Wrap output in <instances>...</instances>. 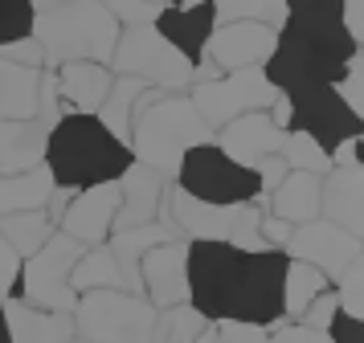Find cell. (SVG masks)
<instances>
[{
  "label": "cell",
  "mask_w": 364,
  "mask_h": 343,
  "mask_svg": "<svg viewBox=\"0 0 364 343\" xmlns=\"http://www.w3.org/2000/svg\"><path fill=\"white\" fill-rule=\"evenodd\" d=\"M99 4L119 21V29H127V25H151L160 16V9L148 4V0H99Z\"/></svg>",
  "instance_id": "cell-38"
},
{
  "label": "cell",
  "mask_w": 364,
  "mask_h": 343,
  "mask_svg": "<svg viewBox=\"0 0 364 343\" xmlns=\"http://www.w3.org/2000/svg\"><path fill=\"white\" fill-rule=\"evenodd\" d=\"M70 286L74 294H86V290H123V294H139V266L123 261L111 249V245H90L82 249V258L70 274Z\"/></svg>",
  "instance_id": "cell-21"
},
{
  "label": "cell",
  "mask_w": 364,
  "mask_h": 343,
  "mask_svg": "<svg viewBox=\"0 0 364 343\" xmlns=\"http://www.w3.org/2000/svg\"><path fill=\"white\" fill-rule=\"evenodd\" d=\"M282 254L291 261H307L328 282H336L352 261L364 258V237H352V233H344V229L331 225V221H307V225L291 229Z\"/></svg>",
  "instance_id": "cell-13"
},
{
  "label": "cell",
  "mask_w": 364,
  "mask_h": 343,
  "mask_svg": "<svg viewBox=\"0 0 364 343\" xmlns=\"http://www.w3.org/2000/svg\"><path fill=\"white\" fill-rule=\"evenodd\" d=\"M360 53L340 25V0H307L287 13L262 74L279 94L331 86L344 65Z\"/></svg>",
  "instance_id": "cell-1"
},
{
  "label": "cell",
  "mask_w": 364,
  "mask_h": 343,
  "mask_svg": "<svg viewBox=\"0 0 364 343\" xmlns=\"http://www.w3.org/2000/svg\"><path fill=\"white\" fill-rule=\"evenodd\" d=\"M319 184H323V176H311V172H287L279 188L266 196V212L279 217V221H287V225L319 221Z\"/></svg>",
  "instance_id": "cell-24"
},
{
  "label": "cell",
  "mask_w": 364,
  "mask_h": 343,
  "mask_svg": "<svg viewBox=\"0 0 364 343\" xmlns=\"http://www.w3.org/2000/svg\"><path fill=\"white\" fill-rule=\"evenodd\" d=\"M340 25L364 49V0H340Z\"/></svg>",
  "instance_id": "cell-44"
},
{
  "label": "cell",
  "mask_w": 364,
  "mask_h": 343,
  "mask_svg": "<svg viewBox=\"0 0 364 343\" xmlns=\"http://www.w3.org/2000/svg\"><path fill=\"white\" fill-rule=\"evenodd\" d=\"M53 233V221L46 217V209H29V212H13V217H0V237L13 245V254L21 261L33 258L41 245L50 241Z\"/></svg>",
  "instance_id": "cell-30"
},
{
  "label": "cell",
  "mask_w": 364,
  "mask_h": 343,
  "mask_svg": "<svg viewBox=\"0 0 364 343\" xmlns=\"http://www.w3.org/2000/svg\"><path fill=\"white\" fill-rule=\"evenodd\" d=\"M139 294L151 303V310L188 303V241L184 237L156 245L139 258Z\"/></svg>",
  "instance_id": "cell-15"
},
{
  "label": "cell",
  "mask_w": 364,
  "mask_h": 343,
  "mask_svg": "<svg viewBox=\"0 0 364 343\" xmlns=\"http://www.w3.org/2000/svg\"><path fill=\"white\" fill-rule=\"evenodd\" d=\"M270 343H331L328 331H311L303 323H279L270 327Z\"/></svg>",
  "instance_id": "cell-43"
},
{
  "label": "cell",
  "mask_w": 364,
  "mask_h": 343,
  "mask_svg": "<svg viewBox=\"0 0 364 343\" xmlns=\"http://www.w3.org/2000/svg\"><path fill=\"white\" fill-rule=\"evenodd\" d=\"M172 4H181V9H188V4H209V0H172Z\"/></svg>",
  "instance_id": "cell-50"
},
{
  "label": "cell",
  "mask_w": 364,
  "mask_h": 343,
  "mask_svg": "<svg viewBox=\"0 0 364 343\" xmlns=\"http://www.w3.org/2000/svg\"><path fill=\"white\" fill-rule=\"evenodd\" d=\"M148 4H156V9H168V4H172V0H148Z\"/></svg>",
  "instance_id": "cell-52"
},
{
  "label": "cell",
  "mask_w": 364,
  "mask_h": 343,
  "mask_svg": "<svg viewBox=\"0 0 364 343\" xmlns=\"http://www.w3.org/2000/svg\"><path fill=\"white\" fill-rule=\"evenodd\" d=\"M0 343H13V339H9V323H4V310H0Z\"/></svg>",
  "instance_id": "cell-49"
},
{
  "label": "cell",
  "mask_w": 364,
  "mask_h": 343,
  "mask_svg": "<svg viewBox=\"0 0 364 343\" xmlns=\"http://www.w3.org/2000/svg\"><path fill=\"white\" fill-rule=\"evenodd\" d=\"M274 86L266 82L262 70H233V74H217L209 82H193L188 86V102L197 107V114L205 119V127L221 131L225 123L242 119V114L266 111L274 102Z\"/></svg>",
  "instance_id": "cell-11"
},
{
  "label": "cell",
  "mask_w": 364,
  "mask_h": 343,
  "mask_svg": "<svg viewBox=\"0 0 364 343\" xmlns=\"http://www.w3.org/2000/svg\"><path fill=\"white\" fill-rule=\"evenodd\" d=\"M213 13H217V25L254 21V25L282 29V21H287V0H213Z\"/></svg>",
  "instance_id": "cell-33"
},
{
  "label": "cell",
  "mask_w": 364,
  "mask_h": 343,
  "mask_svg": "<svg viewBox=\"0 0 364 343\" xmlns=\"http://www.w3.org/2000/svg\"><path fill=\"white\" fill-rule=\"evenodd\" d=\"M282 274H287V254L282 249H258V254L242 249L230 278V294H225V319L279 327L282 323Z\"/></svg>",
  "instance_id": "cell-6"
},
{
  "label": "cell",
  "mask_w": 364,
  "mask_h": 343,
  "mask_svg": "<svg viewBox=\"0 0 364 343\" xmlns=\"http://www.w3.org/2000/svg\"><path fill=\"white\" fill-rule=\"evenodd\" d=\"M205 327H209V319L200 310H193L188 303H176V307L156 310L148 343H197V335Z\"/></svg>",
  "instance_id": "cell-32"
},
{
  "label": "cell",
  "mask_w": 364,
  "mask_h": 343,
  "mask_svg": "<svg viewBox=\"0 0 364 343\" xmlns=\"http://www.w3.org/2000/svg\"><path fill=\"white\" fill-rule=\"evenodd\" d=\"M213 343H270V327H258V323H217V335Z\"/></svg>",
  "instance_id": "cell-40"
},
{
  "label": "cell",
  "mask_w": 364,
  "mask_h": 343,
  "mask_svg": "<svg viewBox=\"0 0 364 343\" xmlns=\"http://www.w3.org/2000/svg\"><path fill=\"white\" fill-rule=\"evenodd\" d=\"M111 65H99V62H70V65H58L53 70V86H58V98L62 107L74 114H99L102 98L111 90Z\"/></svg>",
  "instance_id": "cell-22"
},
{
  "label": "cell",
  "mask_w": 364,
  "mask_h": 343,
  "mask_svg": "<svg viewBox=\"0 0 364 343\" xmlns=\"http://www.w3.org/2000/svg\"><path fill=\"white\" fill-rule=\"evenodd\" d=\"M291 168L279 160V156H270V160H262L258 168H254V176H258V188H262V196H270L274 188L282 184V176H287Z\"/></svg>",
  "instance_id": "cell-46"
},
{
  "label": "cell",
  "mask_w": 364,
  "mask_h": 343,
  "mask_svg": "<svg viewBox=\"0 0 364 343\" xmlns=\"http://www.w3.org/2000/svg\"><path fill=\"white\" fill-rule=\"evenodd\" d=\"M331 168H364L360 160V139H344V143L331 151Z\"/></svg>",
  "instance_id": "cell-47"
},
{
  "label": "cell",
  "mask_w": 364,
  "mask_h": 343,
  "mask_svg": "<svg viewBox=\"0 0 364 343\" xmlns=\"http://www.w3.org/2000/svg\"><path fill=\"white\" fill-rule=\"evenodd\" d=\"M50 192H53V180H50L46 168L21 172V176H0V217L29 212V209H46Z\"/></svg>",
  "instance_id": "cell-28"
},
{
  "label": "cell",
  "mask_w": 364,
  "mask_h": 343,
  "mask_svg": "<svg viewBox=\"0 0 364 343\" xmlns=\"http://www.w3.org/2000/svg\"><path fill=\"white\" fill-rule=\"evenodd\" d=\"M4 323H9V339L13 343H66L74 339V315H53V310L25 307L21 298L0 303Z\"/></svg>",
  "instance_id": "cell-23"
},
{
  "label": "cell",
  "mask_w": 364,
  "mask_h": 343,
  "mask_svg": "<svg viewBox=\"0 0 364 343\" xmlns=\"http://www.w3.org/2000/svg\"><path fill=\"white\" fill-rule=\"evenodd\" d=\"M262 217L266 205H200L193 196H184L176 184H168L156 221H172L184 241H221L233 249H246V254H258V249H266Z\"/></svg>",
  "instance_id": "cell-5"
},
{
  "label": "cell",
  "mask_w": 364,
  "mask_h": 343,
  "mask_svg": "<svg viewBox=\"0 0 364 343\" xmlns=\"http://www.w3.org/2000/svg\"><path fill=\"white\" fill-rule=\"evenodd\" d=\"M115 212H119V184H95V188H78L74 200L66 205L58 233L74 237L78 245H102L115 229Z\"/></svg>",
  "instance_id": "cell-16"
},
{
  "label": "cell",
  "mask_w": 364,
  "mask_h": 343,
  "mask_svg": "<svg viewBox=\"0 0 364 343\" xmlns=\"http://www.w3.org/2000/svg\"><path fill=\"white\" fill-rule=\"evenodd\" d=\"M331 90L340 94V102H344L348 111L360 114V119H364V49L344 65V74L331 82Z\"/></svg>",
  "instance_id": "cell-37"
},
{
  "label": "cell",
  "mask_w": 364,
  "mask_h": 343,
  "mask_svg": "<svg viewBox=\"0 0 364 343\" xmlns=\"http://www.w3.org/2000/svg\"><path fill=\"white\" fill-rule=\"evenodd\" d=\"M291 98V131H303L311 143H319L323 151H336L344 139H360L364 119L352 114L340 102V94L331 86H315V90H295Z\"/></svg>",
  "instance_id": "cell-12"
},
{
  "label": "cell",
  "mask_w": 364,
  "mask_h": 343,
  "mask_svg": "<svg viewBox=\"0 0 364 343\" xmlns=\"http://www.w3.org/2000/svg\"><path fill=\"white\" fill-rule=\"evenodd\" d=\"M86 245H78L66 233H53L50 241L37 249L33 258L21 261V278H17V294L25 307L37 310H53V315H74L78 307V294L70 286V274L82 258Z\"/></svg>",
  "instance_id": "cell-8"
},
{
  "label": "cell",
  "mask_w": 364,
  "mask_h": 343,
  "mask_svg": "<svg viewBox=\"0 0 364 343\" xmlns=\"http://www.w3.org/2000/svg\"><path fill=\"white\" fill-rule=\"evenodd\" d=\"M156 310L144 294L86 290L74 307V335L86 343H148Z\"/></svg>",
  "instance_id": "cell-9"
},
{
  "label": "cell",
  "mask_w": 364,
  "mask_h": 343,
  "mask_svg": "<svg viewBox=\"0 0 364 343\" xmlns=\"http://www.w3.org/2000/svg\"><path fill=\"white\" fill-rule=\"evenodd\" d=\"M33 4V13H50V9H62V4H70V0H29Z\"/></svg>",
  "instance_id": "cell-48"
},
{
  "label": "cell",
  "mask_w": 364,
  "mask_h": 343,
  "mask_svg": "<svg viewBox=\"0 0 364 343\" xmlns=\"http://www.w3.org/2000/svg\"><path fill=\"white\" fill-rule=\"evenodd\" d=\"M33 4L29 0H0V49L33 37Z\"/></svg>",
  "instance_id": "cell-35"
},
{
  "label": "cell",
  "mask_w": 364,
  "mask_h": 343,
  "mask_svg": "<svg viewBox=\"0 0 364 343\" xmlns=\"http://www.w3.org/2000/svg\"><path fill=\"white\" fill-rule=\"evenodd\" d=\"M41 70L0 62V119H37Z\"/></svg>",
  "instance_id": "cell-27"
},
{
  "label": "cell",
  "mask_w": 364,
  "mask_h": 343,
  "mask_svg": "<svg viewBox=\"0 0 364 343\" xmlns=\"http://www.w3.org/2000/svg\"><path fill=\"white\" fill-rule=\"evenodd\" d=\"M279 160L291 172H311V176H328L331 172V156L319 143H311L303 131H287V139L279 147Z\"/></svg>",
  "instance_id": "cell-34"
},
{
  "label": "cell",
  "mask_w": 364,
  "mask_h": 343,
  "mask_svg": "<svg viewBox=\"0 0 364 343\" xmlns=\"http://www.w3.org/2000/svg\"><path fill=\"white\" fill-rule=\"evenodd\" d=\"M115 184H119V212H115V229L111 233H123V229L148 225V221L160 217V200H164L172 180H164L160 172H151V168L132 160V168Z\"/></svg>",
  "instance_id": "cell-20"
},
{
  "label": "cell",
  "mask_w": 364,
  "mask_h": 343,
  "mask_svg": "<svg viewBox=\"0 0 364 343\" xmlns=\"http://www.w3.org/2000/svg\"><path fill=\"white\" fill-rule=\"evenodd\" d=\"M33 41L41 45L46 70L70 62H99L111 65L119 41V21L99 0H70L62 9L33 16Z\"/></svg>",
  "instance_id": "cell-4"
},
{
  "label": "cell",
  "mask_w": 364,
  "mask_h": 343,
  "mask_svg": "<svg viewBox=\"0 0 364 343\" xmlns=\"http://www.w3.org/2000/svg\"><path fill=\"white\" fill-rule=\"evenodd\" d=\"M299 4H307V0H287V13H291V9H299Z\"/></svg>",
  "instance_id": "cell-51"
},
{
  "label": "cell",
  "mask_w": 364,
  "mask_h": 343,
  "mask_svg": "<svg viewBox=\"0 0 364 343\" xmlns=\"http://www.w3.org/2000/svg\"><path fill=\"white\" fill-rule=\"evenodd\" d=\"M151 29L160 33L181 58H188L193 65L205 62V45H209V37H213V29H217L213 0H209V4H188V9L168 4V9H160V16L151 21Z\"/></svg>",
  "instance_id": "cell-18"
},
{
  "label": "cell",
  "mask_w": 364,
  "mask_h": 343,
  "mask_svg": "<svg viewBox=\"0 0 364 343\" xmlns=\"http://www.w3.org/2000/svg\"><path fill=\"white\" fill-rule=\"evenodd\" d=\"M176 237H181V233H176V225H172V221H148V225H135V229H123V233H111V237H107V245H111L123 261L139 266V258H144L148 249L176 241Z\"/></svg>",
  "instance_id": "cell-31"
},
{
  "label": "cell",
  "mask_w": 364,
  "mask_h": 343,
  "mask_svg": "<svg viewBox=\"0 0 364 343\" xmlns=\"http://www.w3.org/2000/svg\"><path fill=\"white\" fill-rule=\"evenodd\" d=\"M66 343H86V339H78V335H74V339H66Z\"/></svg>",
  "instance_id": "cell-53"
},
{
  "label": "cell",
  "mask_w": 364,
  "mask_h": 343,
  "mask_svg": "<svg viewBox=\"0 0 364 343\" xmlns=\"http://www.w3.org/2000/svg\"><path fill=\"white\" fill-rule=\"evenodd\" d=\"M0 62H13V65H25V70H46V58H41V45L33 37L25 41H13V45L0 49Z\"/></svg>",
  "instance_id": "cell-41"
},
{
  "label": "cell",
  "mask_w": 364,
  "mask_h": 343,
  "mask_svg": "<svg viewBox=\"0 0 364 343\" xmlns=\"http://www.w3.org/2000/svg\"><path fill=\"white\" fill-rule=\"evenodd\" d=\"M172 180L184 196H193L200 205H266L258 176L242 163H233L217 143H200L184 151Z\"/></svg>",
  "instance_id": "cell-7"
},
{
  "label": "cell",
  "mask_w": 364,
  "mask_h": 343,
  "mask_svg": "<svg viewBox=\"0 0 364 343\" xmlns=\"http://www.w3.org/2000/svg\"><path fill=\"white\" fill-rule=\"evenodd\" d=\"M279 29L270 25H254V21H230L217 25L209 45H205V62L217 74H233V70H262L270 49H274Z\"/></svg>",
  "instance_id": "cell-14"
},
{
  "label": "cell",
  "mask_w": 364,
  "mask_h": 343,
  "mask_svg": "<svg viewBox=\"0 0 364 343\" xmlns=\"http://www.w3.org/2000/svg\"><path fill=\"white\" fill-rule=\"evenodd\" d=\"M17 278H21V258L13 254V245L0 237V303H9L17 294Z\"/></svg>",
  "instance_id": "cell-42"
},
{
  "label": "cell",
  "mask_w": 364,
  "mask_h": 343,
  "mask_svg": "<svg viewBox=\"0 0 364 343\" xmlns=\"http://www.w3.org/2000/svg\"><path fill=\"white\" fill-rule=\"evenodd\" d=\"M111 74L139 78L151 90H184L197 82V65L181 58L151 25H127V29H119Z\"/></svg>",
  "instance_id": "cell-10"
},
{
  "label": "cell",
  "mask_w": 364,
  "mask_h": 343,
  "mask_svg": "<svg viewBox=\"0 0 364 343\" xmlns=\"http://www.w3.org/2000/svg\"><path fill=\"white\" fill-rule=\"evenodd\" d=\"M336 315H340V298H336V290L328 286V290L319 294V298H315L311 307H307L303 315H299V323H303V327H311V331H328Z\"/></svg>",
  "instance_id": "cell-39"
},
{
  "label": "cell",
  "mask_w": 364,
  "mask_h": 343,
  "mask_svg": "<svg viewBox=\"0 0 364 343\" xmlns=\"http://www.w3.org/2000/svg\"><path fill=\"white\" fill-rule=\"evenodd\" d=\"M331 282L315 266H307V261H291L287 258V274H282V319H291V323H299V315L311 307L319 294L328 290Z\"/></svg>",
  "instance_id": "cell-29"
},
{
  "label": "cell",
  "mask_w": 364,
  "mask_h": 343,
  "mask_svg": "<svg viewBox=\"0 0 364 343\" xmlns=\"http://www.w3.org/2000/svg\"><path fill=\"white\" fill-rule=\"evenodd\" d=\"M331 290L340 298V315H352V319H364V258H356L344 274L331 282Z\"/></svg>",
  "instance_id": "cell-36"
},
{
  "label": "cell",
  "mask_w": 364,
  "mask_h": 343,
  "mask_svg": "<svg viewBox=\"0 0 364 343\" xmlns=\"http://www.w3.org/2000/svg\"><path fill=\"white\" fill-rule=\"evenodd\" d=\"M200 143H213V131L205 127V119L188 102V94H181V90H148L144 94L132 123V139H127L135 163L172 180L184 151Z\"/></svg>",
  "instance_id": "cell-3"
},
{
  "label": "cell",
  "mask_w": 364,
  "mask_h": 343,
  "mask_svg": "<svg viewBox=\"0 0 364 343\" xmlns=\"http://www.w3.org/2000/svg\"><path fill=\"white\" fill-rule=\"evenodd\" d=\"M331 343H364V319H352V315H336L328 327Z\"/></svg>",
  "instance_id": "cell-45"
},
{
  "label": "cell",
  "mask_w": 364,
  "mask_h": 343,
  "mask_svg": "<svg viewBox=\"0 0 364 343\" xmlns=\"http://www.w3.org/2000/svg\"><path fill=\"white\" fill-rule=\"evenodd\" d=\"M282 139H287V131H279L270 123V114L266 111H254V114H242V119H233L225 127L213 135V143L230 156L233 163H242V168H258L262 160L270 156H279Z\"/></svg>",
  "instance_id": "cell-17"
},
{
  "label": "cell",
  "mask_w": 364,
  "mask_h": 343,
  "mask_svg": "<svg viewBox=\"0 0 364 343\" xmlns=\"http://www.w3.org/2000/svg\"><path fill=\"white\" fill-rule=\"evenodd\" d=\"M46 131L33 119H0V176H21L41 168Z\"/></svg>",
  "instance_id": "cell-25"
},
{
  "label": "cell",
  "mask_w": 364,
  "mask_h": 343,
  "mask_svg": "<svg viewBox=\"0 0 364 343\" xmlns=\"http://www.w3.org/2000/svg\"><path fill=\"white\" fill-rule=\"evenodd\" d=\"M151 86H144L139 78H127V74H115V82H111V90H107V98H102L99 107V119L102 127L115 135L119 143H127L132 139V123H135V111H139V102H144V94H148Z\"/></svg>",
  "instance_id": "cell-26"
},
{
  "label": "cell",
  "mask_w": 364,
  "mask_h": 343,
  "mask_svg": "<svg viewBox=\"0 0 364 343\" xmlns=\"http://www.w3.org/2000/svg\"><path fill=\"white\" fill-rule=\"evenodd\" d=\"M319 221L364 237V168H331L319 184Z\"/></svg>",
  "instance_id": "cell-19"
},
{
  "label": "cell",
  "mask_w": 364,
  "mask_h": 343,
  "mask_svg": "<svg viewBox=\"0 0 364 343\" xmlns=\"http://www.w3.org/2000/svg\"><path fill=\"white\" fill-rule=\"evenodd\" d=\"M41 168L50 172L53 184L62 188H95V184H115L132 168V147L119 143L95 114L66 111L46 131V156Z\"/></svg>",
  "instance_id": "cell-2"
}]
</instances>
